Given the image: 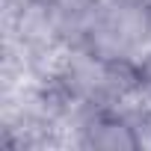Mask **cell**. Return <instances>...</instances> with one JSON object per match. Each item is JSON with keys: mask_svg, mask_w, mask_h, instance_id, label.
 <instances>
[{"mask_svg": "<svg viewBox=\"0 0 151 151\" xmlns=\"http://www.w3.org/2000/svg\"><path fill=\"white\" fill-rule=\"evenodd\" d=\"M142 3H145V9H148V12H151V0H142Z\"/></svg>", "mask_w": 151, "mask_h": 151, "instance_id": "5", "label": "cell"}, {"mask_svg": "<svg viewBox=\"0 0 151 151\" xmlns=\"http://www.w3.org/2000/svg\"><path fill=\"white\" fill-rule=\"evenodd\" d=\"M148 36L151 12L142 0H98V6L80 27L86 53L122 62H136Z\"/></svg>", "mask_w": 151, "mask_h": 151, "instance_id": "1", "label": "cell"}, {"mask_svg": "<svg viewBox=\"0 0 151 151\" xmlns=\"http://www.w3.org/2000/svg\"><path fill=\"white\" fill-rule=\"evenodd\" d=\"M30 3L42 15H47L50 21H56L62 27H71L74 33H80V27L86 24V18L98 6V0H30Z\"/></svg>", "mask_w": 151, "mask_h": 151, "instance_id": "3", "label": "cell"}, {"mask_svg": "<svg viewBox=\"0 0 151 151\" xmlns=\"http://www.w3.org/2000/svg\"><path fill=\"white\" fill-rule=\"evenodd\" d=\"M139 89H145L151 95V53L139 62Z\"/></svg>", "mask_w": 151, "mask_h": 151, "instance_id": "4", "label": "cell"}, {"mask_svg": "<svg viewBox=\"0 0 151 151\" xmlns=\"http://www.w3.org/2000/svg\"><path fill=\"white\" fill-rule=\"evenodd\" d=\"M139 122L130 116L113 110V107H95L92 116L83 124V145L86 148H101V151H133L142 145Z\"/></svg>", "mask_w": 151, "mask_h": 151, "instance_id": "2", "label": "cell"}]
</instances>
